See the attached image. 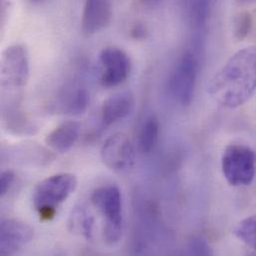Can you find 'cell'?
Listing matches in <instances>:
<instances>
[{
  "label": "cell",
  "mask_w": 256,
  "mask_h": 256,
  "mask_svg": "<svg viewBox=\"0 0 256 256\" xmlns=\"http://www.w3.org/2000/svg\"><path fill=\"white\" fill-rule=\"evenodd\" d=\"M103 162L116 172H127L134 164L136 152L130 140L124 134L117 132L109 136L101 148Z\"/></svg>",
  "instance_id": "52a82bcc"
},
{
  "label": "cell",
  "mask_w": 256,
  "mask_h": 256,
  "mask_svg": "<svg viewBox=\"0 0 256 256\" xmlns=\"http://www.w3.org/2000/svg\"><path fill=\"white\" fill-rule=\"evenodd\" d=\"M198 59L190 51L184 52L174 65L168 78V91L174 100L182 107L194 100L198 73Z\"/></svg>",
  "instance_id": "5b68a950"
},
{
  "label": "cell",
  "mask_w": 256,
  "mask_h": 256,
  "mask_svg": "<svg viewBox=\"0 0 256 256\" xmlns=\"http://www.w3.org/2000/svg\"><path fill=\"white\" fill-rule=\"evenodd\" d=\"M234 232L240 242L256 250V214L242 220Z\"/></svg>",
  "instance_id": "ac0fdd59"
},
{
  "label": "cell",
  "mask_w": 256,
  "mask_h": 256,
  "mask_svg": "<svg viewBox=\"0 0 256 256\" xmlns=\"http://www.w3.org/2000/svg\"><path fill=\"white\" fill-rule=\"evenodd\" d=\"M254 27V18L250 11H242L238 13L232 21L234 36L238 41L244 40Z\"/></svg>",
  "instance_id": "d6986e66"
},
{
  "label": "cell",
  "mask_w": 256,
  "mask_h": 256,
  "mask_svg": "<svg viewBox=\"0 0 256 256\" xmlns=\"http://www.w3.org/2000/svg\"><path fill=\"white\" fill-rule=\"evenodd\" d=\"M30 74L29 55L25 46L7 47L1 57V85L3 88L21 89L26 86Z\"/></svg>",
  "instance_id": "8992f818"
},
{
  "label": "cell",
  "mask_w": 256,
  "mask_h": 256,
  "mask_svg": "<svg viewBox=\"0 0 256 256\" xmlns=\"http://www.w3.org/2000/svg\"><path fill=\"white\" fill-rule=\"evenodd\" d=\"M113 16V0H85L81 30L91 36L109 25Z\"/></svg>",
  "instance_id": "30bf717a"
},
{
  "label": "cell",
  "mask_w": 256,
  "mask_h": 256,
  "mask_svg": "<svg viewBox=\"0 0 256 256\" xmlns=\"http://www.w3.org/2000/svg\"><path fill=\"white\" fill-rule=\"evenodd\" d=\"M140 3L146 6V7H148V8H154V7H156L158 5H160V3L162 1V0H140Z\"/></svg>",
  "instance_id": "603a6c76"
},
{
  "label": "cell",
  "mask_w": 256,
  "mask_h": 256,
  "mask_svg": "<svg viewBox=\"0 0 256 256\" xmlns=\"http://www.w3.org/2000/svg\"><path fill=\"white\" fill-rule=\"evenodd\" d=\"M77 178L69 172L51 176L40 182L33 192V206L43 220H51L62 204L76 190Z\"/></svg>",
  "instance_id": "7a4b0ae2"
},
{
  "label": "cell",
  "mask_w": 256,
  "mask_h": 256,
  "mask_svg": "<svg viewBox=\"0 0 256 256\" xmlns=\"http://www.w3.org/2000/svg\"><path fill=\"white\" fill-rule=\"evenodd\" d=\"M81 125L76 121H66L54 128L46 136L47 146L57 152H67L78 142Z\"/></svg>",
  "instance_id": "7c38bea8"
},
{
  "label": "cell",
  "mask_w": 256,
  "mask_h": 256,
  "mask_svg": "<svg viewBox=\"0 0 256 256\" xmlns=\"http://www.w3.org/2000/svg\"><path fill=\"white\" fill-rule=\"evenodd\" d=\"M34 236V230L28 224L15 220H3L0 226V254L13 256L27 246Z\"/></svg>",
  "instance_id": "9c48e42d"
},
{
  "label": "cell",
  "mask_w": 256,
  "mask_h": 256,
  "mask_svg": "<svg viewBox=\"0 0 256 256\" xmlns=\"http://www.w3.org/2000/svg\"><path fill=\"white\" fill-rule=\"evenodd\" d=\"M68 226L71 232L87 240L93 238L95 218L84 206H75L69 216Z\"/></svg>",
  "instance_id": "5bb4252c"
},
{
  "label": "cell",
  "mask_w": 256,
  "mask_h": 256,
  "mask_svg": "<svg viewBox=\"0 0 256 256\" xmlns=\"http://www.w3.org/2000/svg\"><path fill=\"white\" fill-rule=\"evenodd\" d=\"M188 254L190 256H212L214 250L210 242L202 236H194L188 242Z\"/></svg>",
  "instance_id": "ffe728a7"
},
{
  "label": "cell",
  "mask_w": 256,
  "mask_h": 256,
  "mask_svg": "<svg viewBox=\"0 0 256 256\" xmlns=\"http://www.w3.org/2000/svg\"><path fill=\"white\" fill-rule=\"evenodd\" d=\"M15 180V174L10 170H4L0 176V196H4L11 188L13 182Z\"/></svg>",
  "instance_id": "44dd1931"
},
{
  "label": "cell",
  "mask_w": 256,
  "mask_h": 256,
  "mask_svg": "<svg viewBox=\"0 0 256 256\" xmlns=\"http://www.w3.org/2000/svg\"><path fill=\"white\" fill-rule=\"evenodd\" d=\"M214 0H182L184 14L190 24L196 29H202L212 13Z\"/></svg>",
  "instance_id": "9a60e30c"
},
{
  "label": "cell",
  "mask_w": 256,
  "mask_h": 256,
  "mask_svg": "<svg viewBox=\"0 0 256 256\" xmlns=\"http://www.w3.org/2000/svg\"><path fill=\"white\" fill-rule=\"evenodd\" d=\"M238 3L242 4V5H246V4H252L256 2V0H236Z\"/></svg>",
  "instance_id": "cb8c5ba5"
},
{
  "label": "cell",
  "mask_w": 256,
  "mask_h": 256,
  "mask_svg": "<svg viewBox=\"0 0 256 256\" xmlns=\"http://www.w3.org/2000/svg\"><path fill=\"white\" fill-rule=\"evenodd\" d=\"M136 105L130 92H122L108 98L101 109V121L104 126H111L128 117Z\"/></svg>",
  "instance_id": "8fae6325"
},
{
  "label": "cell",
  "mask_w": 256,
  "mask_h": 256,
  "mask_svg": "<svg viewBox=\"0 0 256 256\" xmlns=\"http://www.w3.org/2000/svg\"><path fill=\"white\" fill-rule=\"evenodd\" d=\"M222 170L230 186H250L256 178V152L244 144H228L222 156Z\"/></svg>",
  "instance_id": "277c9868"
},
{
  "label": "cell",
  "mask_w": 256,
  "mask_h": 256,
  "mask_svg": "<svg viewBox=\"0 0 256 256\" xmlns=\"http://www.w3.org/2000/svg\"><path fill=\"white\" fill-rule=\"evenodd\" d=\"M30 2H32V3H34V4H39V3H41V2H43L44 0H29Z\"/></svg>",
  "instance_id": "d4e9b609"
},
{
  "label": "cell",
  "mask_w": 256,
  "mask_h": 256,
  "mask_svg": "<svg viewBox=\"0 0 256 256\" xmlns=\"http://www.w3.org/2000/svg\"><path fill=\"white\" fill-rule=\"evenodd\" d=\"M100 62L103 66L101 84L114 88L123 84L130 72V60L127 53L117 47H107L101 51Z\"/></svg>",
  "instance_id": "ba28073f"
},
{
  "label": "cell",
  "mask_w": 256,
  "mask_h": 256,
  "mask_svg": "<svg viewBox=\"0 0 256 256\" xmlns=\"http://www.w3.org/2000/svg\"><path fill=\"white\" fill-rule=\"evenodd\" d=\"M3 117L6 128L14 134H32L35 132L36 128L18 109L8 110Z\"/></svg>",
  "instance_id": "e0dca14e"
},
{
  "label": "cell",
  "mask_w": 256,
  "mask_h": 256,
  "mask_svg": "<svg viewBox=\"0 0 256 256\" xmlns=\"http://www.w3.org/2000/svg\"><path fill=\"white\" fill-rule=\"evenodd\" d=\"M256 92V46L236 52L208 84V94L212 100L226 109L244 106Z\"/></svg>",
  "instance_id": "6da1fadb"
},
{
  "label": "cell",
  "mask_w": 256,
  "mask_h": 256,
  "mask_svg": "<svg viewBox=\"0 0 256 256\" xmlns=\"http://www.w3.org/2000/svg\"><path fill=\"white\" fill-rule=\"evenodd\" d=\"M146 27L142 24H136L134 26V28L132 29V36L134 38V39H142V38H146Z\"/></svg>",
  "instance_id": "7402d4cb"
},
{
  "label": "cell",
  "mask_w": 256,
  "mask_h": 256,
  "mask_svg": "<svg viewBox=\"0 0 256 256\" xmlns=\"http://www.w3.org/2000/svg\"><path fill=\"white\" fill-rule=\"evenodd\" d=\"M160 136V122L156 117L150 116L144 122L138 136L140 148L144 154H148L156 148Z\"/></svg>",
  "instance_id": "2e32d148"
},
{
  "label": "cell",
  "mask_w": 256,
  "mask_h": 256,
  "mask_svg": "<svg viewBox=\"0 0 256 256\" xmlns=\"http://www.w3.org/2000/svg\"><path fill=\"white\" fill-rule=\"evenodd\" d=\"M91 202L104 216V238L107 244L120 242L124 230L123 198L121 190L115 186L96 188L91 194Z\"/></svg>",
  "instance_id": "3957f363"
},
{
  "label": "cell",
  "mask_w": 256,
  "mask_h": 256,
  "mask_svg": "<svg viewBox=\"0 0 256 256\" xmlns=\"http://www.w3.org/2000/svg\"><path fill=\"white\" fill-rule=\"evenodd\" d=\"M88 91L81 86L73 85L66 88L58 97L57 108L60 112L70 115H80L89 106Z\"/></svg>",
  "instance_id": "4fadbf2b"
}]
</instances>
